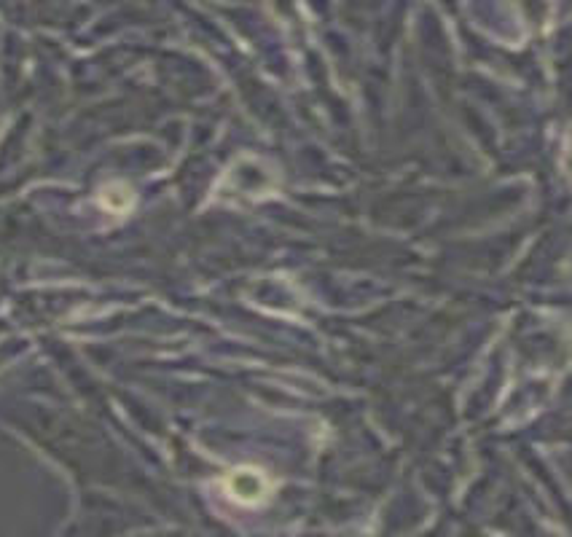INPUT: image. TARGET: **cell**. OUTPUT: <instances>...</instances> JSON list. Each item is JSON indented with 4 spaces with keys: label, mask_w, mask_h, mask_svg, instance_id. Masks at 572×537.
I'll return each mask as SVG.
<instances>
[{
    "label": "cell",
    "mask_w": 572,
    "mask_h": 537,
    "mask_svg": "<svg viewBox=\"0 0 572 537\" xmlns=\"http://www.w3.org/2000/svg\"><path fill=\"white\" fill-rule=\"evenodd\" d=\"M226 484H229L231 497L240 503H261L269 492V481L261 470H237V473H231Z\"/></svg>",
    "instance_id": "1"
}]
</instances>
